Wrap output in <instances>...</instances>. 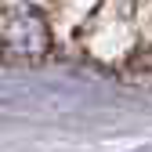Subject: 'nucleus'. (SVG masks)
I'll return each instance as SVG.
<instances>
[{
  "mask_svg": "<svg viewBox=\"0 0 152 152\" xmlns=\"http://www.w3.org/2000/svg\"><path fill=\"white\" fill-rule=\"evenodd\" d=\"M47 22L29 4L0 7V58L4 62H40L47 54Z\"/></svg>",
  "mask_w": 152,
  "mask_h": 152,
  "instance_id": "1",
  "label": "nucleus"
}]
</instances>
